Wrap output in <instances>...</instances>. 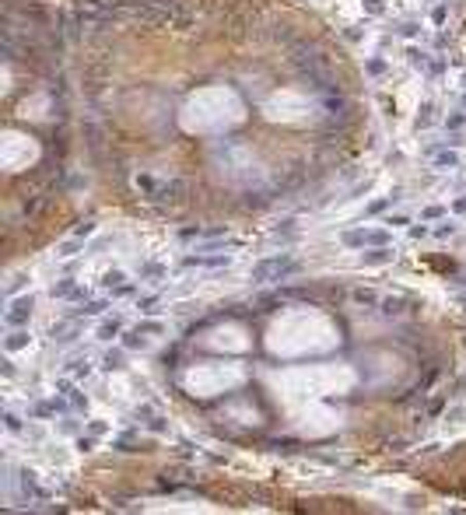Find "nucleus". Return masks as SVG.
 I'll use <instances>...</instances> for the list:
<instances>
[{
	"mask_svg": "<svg viewBox=\"0 0 466 515\" xmlns=\"http://www.w3.org/2000/svg\"><path fill=\"white\" fill-rule=\"evenodd\" d=\"M137 291V284H130V280H123L119 288H113V298H126V295H134Z\"/></svg>",
	"mask_w": 466,
	"mask_h": 515,
	"instance_id": "obj_26",
	"label": "nucleus"
},
{
	"mask_svg": "<svg viewBox=\"0 0 466 515\" xmlns=\"http://www.w3.org/2000/svg\"><path fill=\"white\" fill-rule=\"evenodd\" d=\"M407 305H410L407 298H382V301H379V312H382L386 319H393V316H403Z\"/></svg>",
	"mask_w": 466,
	"mask_h": 515,
	"instance_id": "obj_8",
	"label": "nucleus"
},
{
	"mask_svg": "<svg viewBox=\"0 0 466 515\" xmlns=\"http://www.w3.org/2000/svg\"><path fill=\"white\" fill-rule=\"evenodd\" d=\"M67 372H70V375H74V378H88V375H91V372H95V365H91L88 357H74V361L67 365Z\"/></svg>",
	"mask_w": 466,
	"mask_h": 515,
	"instance_id": "obj_13",
	"label": "nucleus"
},
{
	"mask_svg": "<svg viewBox=\"0 0 466 515\" xmlns=\"http://www.w3.org/2000/svg\"><path fill=\"white\" fill-rule=\"evenodd\" d=\"M155 305H158V295H144V298H137V309H144V312H155Z\"/></svg>",
	"mask_w": 466,
	"mask_h": 515,
	"instance_id": "obj_25",
	"label": "nucleus"
},
{
	"mask_svg": "<svg viewBox=\"0 0 466 515\" xmlns=\"http://www.w3.org/2000/svg\"><path fill=\"white\" fill-rule=\"evenodd\" d=\"M4 428H7L11 435H21V431H25L21 417H18V414H11V410H4Z\"/></svg>",
	"mask_w": 466,
	"mask_h": 515,
	"instance_id": "obj_18",
	"label": "nucleus"
},
{
	"mask_svg": "<svg viewBox=\"0 0 466 515\" xmlns=\"http://www.w3.org/2000/svg\"><path fill=\"white\" fill-rule=\"evenodd\" d=\"M119 333H123V319L113 316V319H102V322H98V333H95V337H98V340H113V337H119Z\"/></svg>",
	"mask_w": 466,
	"mask_h": 515,
	"instance_id": "obj_9",
	"label": "nucleus"
},
{
	"mask_svg": "<svg viewBox=\"0 0 466 515\" xmlns=\"http://www.w3.org/2000/svg\"><path fill=\"white\" fill-rule=\"evenodd\" d=\"M291 274H298V263H294V259L288 256V253H277V256L259 259V263H253V270H249L253 284H270V280H284V277H291Z\"/></svg>",
	"mask_w": 466,
	"mask_h": 515,
	"instance_id": "obj_1",
	"label": "nucleus"
},
{
	"mask_svg": "<svg viewBox=\"0 0 466 515\" xmlns=\"http://www.w3.org/2000/svg\"><path fill=\"white\" fill-rule=\"evenodd\" d=\"M98 368H102V372H119V368H123V351H119V347L116 351H105Z\"/></svg>",
	"mask_w": 466,
	"mask_h": 515,
	"instance_id": "obj_14",
	"label": "nucleus"
},
{
	"mask_svg": "<svg viewBox=\"0 0 466 515\" xmlns=\"http://www.w3.org/2000/svg\"><path fill=\"white\" fill-rule=\"evenodd\" d=\"M386 70V60H371L368 63V74H382Z\"/></svg>",
	"mask_w": 466,
	"mask_h": 515,
	"instance_id": "obj_37",
	"label": "nucleus"
},
{
	"mask_svg": "<svg viewBox=\"0 0 466 515\" xmlns=\"http://www.w3.org/2000/svg\"><path fill=\"white\" fill-rule=\"evenodd\" d=\"M445 211L442 207H424V214H421V221H435V218H442Z\"/></svg>",
	"mask_w": 466,
	"mask_h": 515,
	"instance_id": "obj_34",
	"label": "nucleus"
},
{
	"mask_svg": "<svg viewBox=\"0 0 466 515\" xmlns=\"http://www.w3.org/2000/svg\"><path fill=\"white\" fill-rule=\"evenodd\" d=\"M427 123H431V102L421 105V116H417V126H427Z\"/></svg>",
	"mask_w": 466,
	"mask_h": 515,
	"instance_id": "obj_33",
	"label": "nucleus"
},
{
	"mask_svg": "<svg viewBox=\"0 0 466 515\" xmlns=\"http://www.w3.org/2000/svg\"><path fill=\"white\" fill-rule=\"evenodd\" d=\"M350 298H354L358 305H368V309H371V305H379V301H382V298L375 295V291H368V288H354V291H350Z\"/></svg>",
	"mask_w": 466,
	"mask_h": 515,
	"instance_id": "obj_15",
	"label": "nucleus"
},
{
	"mask_svg": "<svg viewBox=\"0 0 466 515\" xmlns=\"http://www.w3.org/2000/svg\"><path fill=\"white\" fill-rule=\"evenodd\" d=\"M452 214H466V197H456V200H452Z\"/></svg>",
	"mask_w": 466,
	"mask_h": 515,
	"instance_id": "obj_36",
	"label": "nucleus"
},
{
	"mask_svg": "<svg viewBox=\"0 0 466 515\" xmlns=\"http://www.w3.org/2000/svg\"><path fill=\"white\" fill-rule=\"evenodd\" d=\"M137 330H140V333H147V337H158V333H165V326H161V322H137Z\"/></svg>",
	"mask_w": 466,
	"mask_h": 515,
	"instance_id": "obj_24",
	"label": "nucleus"
},
{
	"mask_svg": "<svg viewBox=\"0 0 466 515\" xmlns=\"http://www.w3.org/2000/svg\"><path fill=\"white\" fill-rule=\"evenodd\" d=\"M91 445H95L91 438H78V449H81V452H91Z\"/></svg>",
	"mask_w": 466,
	"mask_h": 515,
	"instance_id": "obj_40",
	"label": "nucleus"
},
{
	"mask_svg": "<svg viewBox=\"0 0 466 515\" xmlns=\"http://www.w3.org/2000/svg\"><path fill=\"white\" fill-rule=\"evenodd\" d=\"M427 235H431V228H427L424 221H421V224H410V238H427Z\"/></svg>",
	"mask_w": 466,
	"mask_h": 515,
	"instance_id": "obj_30",
	"label": "nucleus"
},
{
	"mask_svg": "<svg viewBox=\"0 0 466 515\" xmlns=\"http://www.w3.org/2000/svg\"><path fill=\"white\" fill-rule=\"evenodd\" d=\"M203 232H207V228H182L179 238H182V242H190V238H203Z\"/></svg>",
	"mask_w": 466,
	"mask_h": 515,
	"instance_id": "obj_31",
	"label": "nucleus"
},
{
	"mask_svg": "<svg viewBox=\"0 0 466 515\" xmlns=\"http://www.w3.org/2000/svg\"><path fill=\"white\" fill-rule=\"evenodd\" d=\"M435 165L438 168H459V155L456 151H442V155H435Z\"/></svg>",
	"mask_w": 466,
	"mask_h": 515,
	"instance_id": "obj_17",
	"label": "nucleus"
},
{
	"mask_svg": "<svg viewBox=\"0 0 466 515\" xmlns=\"http://www.w3.org/2000/svg\"><path fill=\"white\" fill-rule=\"evenodd\" d=\"M407 56H410V63H414V67H427V56L421 53V49H414V46H410V49H407Z\"/></svg>",
	"mask_w": 466,
	"mask_h": 515,
	"instance_id": "obj_27",
	"label": "nucleus"
},
{
	"mask_svg": "<svg viewBox=\"0 0 466 515\" xmlns=\"http://www.w3.org/2000/svg\"><path fill=\"white\" fill-rule=\"evenodd\" d=\"M123 280H126V274H123V270H109V274L102 277V288H105V291H113V288H119V284H123Z\"/></svg>",
	"mask_w": 466,
	"mask_h": 515,
	"instance_id": "obj_19",
	"label": "nucleus"
},
{
	"mask_svg": "<svg viewBox=\"0 0 466 515\" xmlns=\"http://www.w3.org/2000/svg\"><path fill=\"white\" fill-rule=\"evenodd\" d=\"M57 393H63V396L70 399L78 410H88V396L81 393V389L74 386V382H70V378H60V382H57Z\"/></svg>",
	"mask_w": 466,
	"mask_h": 515,
	"instance_id": "obj_6",
	"label": "nucleus"
},
{
	"mask_svg": "<svg viewBox=\"0 0 466 515\" xmlns=\"http://www.w3.org/2000/svg\"><path fill=\"white\" fill-rule=\"evenodd\" d=\"M105 309H113L109 298H95V301H84L81 309L70 312V319H95V316H105Z\"/></svg>",
	"mask_w": 466,
	"mask_h": 515,
	"instance_id": "obj_5",
	"label": "nucleus"
},
{
	"mask_svg": "<svg viewBox=\"0 0 466 515\" xmlns=\"http://www.w3.org/2000/svg\"><path fill=\"white\" fill-rule=\"evenodd\" d=\"M340 242H344V245H350V249H365V228L344 232V235H340Z\"/></svg>",
	"mask_w": 466,
	"mask_h": 515,
	"instance_id": "obj_16",
	"label": "nucleus"
},
{
	"mask_svg": "<svg viewBox=\"0 0 466 515\" xmlns=\"http://www.w3.org/2000/svg\"><path fill=\"white\" fill-rule=\"evenodd\" d=\"M74 235H78V238L95 235V218H88V221H81V224H74Z\"/></svg>",
	"mask_w": 466,
	"mask_h": 515,
	"instance_id": "obj_23",
	"label": "nucleus"
},
{
	"mask_svg": "<svg viewBox=\"0 0 466 515\" xmlns=\"http://www.w3.org/2000/svg\"><path fill=\"white\" fill-rule=\"evenodd\" d=\"M28 344H32V333L18 326L14 333H7V337H4V351H25Z\"/></svg>",
	"mask_w": 466,
	"mask_h": 515,
	"instance_id": "obj_7",
	"label": "nucleus"
},
{
	"mask_svg": "<svg viewBox=\"0 0 466 515\" xmlns=\"http://www.w3.org/2000/svg\"><path fill=\"white\" fill-rule=\"evenodd\" d=\"M169 424H165V417H147V431H155V435H161Z\"/></svg>",
	"mask_w": 466,
	"mask_h": 515,
	"instance_id": "obj_29",
	"label": "nucleus"
},
{
	"mask_svg": "<svg viewBox=\"0 0 466 515\" xmlns=\"http://www.w3.org/2000/svg\"><path fill=\"white\" fill-rule=\"evenodd\" d=\"M365 245H389V232H365Z\"/></svg>",
	"mask_w": 466,
	"mask_h": 515,
	"instance_id": "obj_22",
	"label": "nucleus"
},
{
	"mask_svg": "<svg viewBox=\"0 0 466 515\" xmlns=\"http://www.w3.org/2000/svg\"><path fill=\"white\" fill-rule=\"evenodd\" d=\"M147 347V333H140V330H130V333H123V351H144Z\"/></svg>",
	"mask_w": 466,
	"mask_h": 515,
	"instance_id": "obj_11",
	"label": "nucleus"
},
{
	"mask_svg": "<svg viewBox=\"0 0 466 515\" xmlns=\"http://www.w3.org/2000/svg\"><path fill=\"white\" fill-rule=\"evenodd\" d=\"M25 284H28V274H14V277H11V284H7V298H14L21 288H25Z\"/></svg>",
	"mask_w": 466,
	"mask_h": 515,
	"instance_id": "obj_21",
	"label": "nucleus"
},
{
	"mask_svg": "<svg viewBox=\"0 0 466 515\" xmlns=\"http://www.w3.org/2000/svg\"><path fill=\"white\" fill-rule=\"evenodd\" d=\"M445 126H449V130H463V126H466V116H463V112H452V116L445 119Z\"/></svg>",
	"mask_w": 466,
	"mask_h": 515,
	"instance_id": "obj_28",
	"label": "nucleus"
},
{
	"mask_svg": "<svg viewBox=\"0 0 466 515\" xmlns=\"http://www.w3.org/2000/svg\"><path fill=\"white\" fill-rule=\"evenodd\" d=\"M435 235H438V238H449V235H456V224H452V221H445V224H438V228H435Z\"/></svg>",
	"mask_w": 466,
	"mask_h": 515,
	"instance_id": "obj_32",
	"label": "nucleus"
},
{
	"mask_svg": "<svg viewBox=\"0 0 466 515\" xmlns=\"http://www.w3.org/2000/svg\"><path fill=\"white\" fill-rule=\"evenodd\" d=\"M228 263H232L228 253H203V256L196 253V256L182 259V266H207V270H211V266H228Z\"/></svg>",
	"mask_w": 466,
	"mask_h": 515,
	"instance_id": "obj_4",
	"label": "nucleus"
},
{
	"mask_svg": "<svg viewBox=\"0 0 466 515\" xmlns=\"http://www.w3.org/2000/svg\"><path fill=\"white\" fill-rule=\"evenodd\" d=\"M88 431H91V435H105V424H102V421H91Z\"/></svg>",
	"mask_w": 466,
	"mask_h": 515,
	"instance_id": "obj_38",
	"label": "nucleus"
},
{
	"mask_svg": "<svg viewBox=\"0 0 466 515\" xmlns=\"http://www.w3.org/2000/svg\"><path fill=\"white\" fill-rule=\"evenodd\" d=\"M140 274H144V277H158V274H165V270H161L158 263H144V270H140Z\"/></svg>",
	"mask_w": 466,
	"mask_h": 515,
	"instance_id": "obj_35",
	"label": "nucleus"
},
{
	"mask_svg": "<svg viewBox=\"0 0 466 515\" xmlns=\"http://www.w3.org/2000/svg\"><path fill=\"white\" fill-rule=\"evenodd\" d=\"M393 259H396V249H393V245H371V249L361 253V263H365V266H386Z\"/></svg>",
	"mask_w": 466,
	"mask_h": 515,
	"instance_id": "obj_3",
	"label": "nucleus"
},
{
	"mask_svg": "<svg viewBox=\"0 0 466 515\" xmlns=\"http://www.w3.org/2000/svg\"><path fill=\"white\" fill-rule=\"evenodd\" d=\"M0 365H4V375H7V378L14 375V361H11V357H4V361H0Z\"/></svg>",
	"mask_w": 466,
	"mask_h": 515,
	"instance_id": "obj_39",
	"label": "nucleus"
},
{
	"mask_svg": "<svg viewBox=\"0 0 466 515\" xmlns=\"http://www.w3.org/2000/svg\"><path fill=\"white\" fill-rule=\"evenodd\" d=\"M396 197H400V193H393V197H382V200H371V203H368V211H365V214H382V211H386V207H389V203H393V200H396Z\"/></svg>",
	"mask_w": 466,
	"mask_h": 515,
	"instance_id": "obj_20",
	"label": "nucleus"
},
{
	"mask_svg": "<svg viewBox=\"0 0 466 515\" xmlns=\"http://www.w3.org/2000/svg\"><path fill=\"white\" fill-rule=\"evenodd\" d=\"M49 295H53V298H74V295H78V280H74V277L57 280V284L49 288Z\"/></svg>",
	"mask_w": 466,
	"mask_h": 515,
	"instance_id": "obj_10",
	"label": "nucleus"
},
{
	"mask_svg": "<svg viewBox=\"0 0 466 515\" xmlns=\"http://www.w3.org/2000/svg\"><path fill=\"white\" fill-rule=\"evenodd\" d=\"M368 11L371 14H382V4H379V0H368Z\"/></svg>",
	"mask_w": 466,
	"mask_h": 515,
	"instance_id": "obj_42",
	"label": "nucleus"
},
{
	"mask_svg": "<svg viewBox=\"0 0 466 515\" xmlns=\"http://www.w3.org/2000/svg\"><path fill=\"white\" fill-rule=\"evenodd\" d=\"M431 18H435V25H442V21H445V7H435V14H431Z\"/></svg>",
	"mask_w": 466,
	"mask_h": 515,
	"instance_id": "obj_41",
	"label": "nucleus"
},
{
	"mask_svg": "<svg viewBox=\"0 0 466 515\" xmlns=\"http://www.w3.org/2000/svg\"><path fill=\"white\" fill-rule=\"evenodd\" d=\"M32 295H25V298H14L11 301V309L4 312V322L11 326V330H18V326H28V319H32Z\"/></svg>",
	"mask_w": 466,
	"mask_h": 515,
	"instance_id": "obj_2",
	"label": "nucleus"
},
{
	"mask_svg": "<svg viewBox=\"0 0 466 515\" xmlns=\"http://www.w3.org/2000/svg\"><path fill=\"white\" fill-rule=\"evenodd\" d=\"M81 249H84V238L74 235V238H67V242H60V245H57V256L60 259H70V256H78Z\"/></svg>",
	"mask_w": 466,
	"mask_h": 515,
	"instance_id": "obj_12",
	"label": "nucleus"
}]
</instances>
